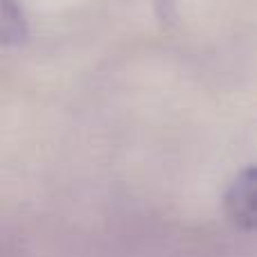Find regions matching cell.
Returning <instances> with one entry per match:
<instances>
[{"label": "cell", "mask_w": 257, "mask_h": 257, "mask_svg": "<svg viewBox=\"0 0 257 257\" xmlns=\"http://www.w3.org/2000/svg\"><path fill=\"white\" fill-rule=\"evenodd\" d=\"M223 212L235 228L257 230V165L244 167L223 192Z\"/></svg>", "instance_id": "6da1fadb"}]
</instances>
